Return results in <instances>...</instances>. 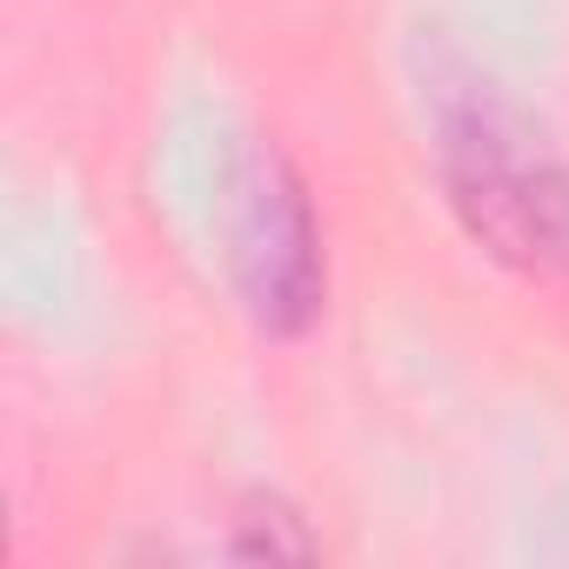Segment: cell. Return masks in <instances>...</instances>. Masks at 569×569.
<instances>
[{"instance_id": "6da1fadb", "label": "cell", "mask_w": 569, "mask_h": 569, "mask_svg": "<svg viewBox=\"0 0 569 569\" xmlns=\"http://www.w3.org/2000/svg\"><path fill=\"white\" fill-rule=\"evenodd\" d=\"M436 168L469 241L529 281H569V161L529 128V114L489 88L442 101Z\"/></svg>"}, {"instance_id": "7a4b0ae2", "label": "cell", "mask_w": 569, "mask_h": 569, "mask_svg": "<svg viewBox=\"0 0 569 569\" xmlns=\"http://www.w3.org/2000/svg\"><path fill=\"white\" fill-rule=\"evenodd\" d=\"M221 234H228V274L248 322L261 336H302L329 302V261H322V221L309 201V181L296 161L254 141L228 168L221 194Z\"/></svg>"}, {"instance_id": "3957f363", "label": "cell", "mask_w": 569, "mask_h": 569, "mask_svg": "<svg viewBox=\"0 0 569 569\" xmlns=\"http://www.w3.org/2000/svg\"><path fill=\"white\" fill-rule=\"evenodd\" d=\"M322 542L309 536L302 509L281 502L268 489H254L241 509H234V536H228V556H268V562H309Z\"/></svg>"}]
</instances>
